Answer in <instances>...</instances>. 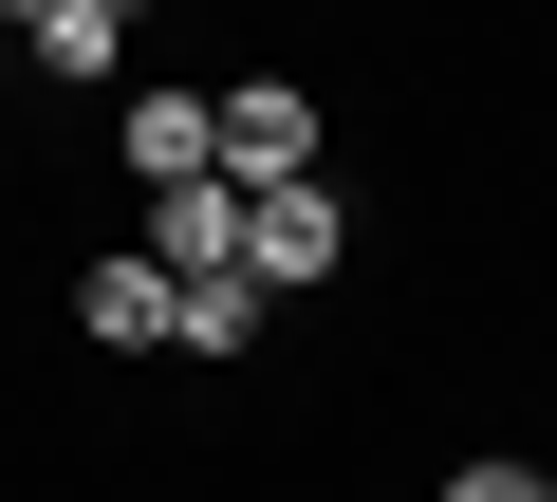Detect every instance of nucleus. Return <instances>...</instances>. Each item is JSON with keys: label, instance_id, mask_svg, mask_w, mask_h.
I'll return each instance as SVG.
<instances>
[{"label": "nucleus", "instance_id": "nucleus-1", "mask_svg": "<svg viewBox=\"0 0 557 502\" xmlns=\"http://www.w3.org/2000/svg\"><path fill=\"white\" fill-rule=\"evenodd\" d=\"M205 168H223L242 205H260V186H317V168H335V149H317V94H298V75H223V94H205Z\"/></svg>", "mask_w": 557, "mask_h": 502}, {"label": "nucleus", "instance_id": "nucleus-3", "mask_svg": "<svg viewBox=\"0 0 557 502\" xmlns=\"http://www.w3.org/2000/svg\"><path fill=\"white\" fill-rule=\"evenodd\" d=\"M0 57H38V75H112V57H131V0H38V20H0Z\"/></svg>", "mask_w": 557, "mask_h": 502}, {"label": "nucleus", "instance_id": "nucleus-6", "mask_svg": "<svg viewBox=\"0 0 557 502\" xmlns=\"http://www.w3.org/2000/svg\"><path fill=\"white\" fill-rule=\"evenodd\" d=\"M260 317H278L260 280H186L168 298V354H260Z\"/></svg>", "mask_w": 557, "mask_h": 502}, {"label": "nucleus", "instance_id": "nucleus-8", "mask_svg": "<svg viewBox=\"0 0 557 502\" xmlns=\"http://www.w3.org/2000/svg\"><path fill=\"white\" fill-rule=\"evenodd\" d=\"M539 502H557V465H539Z\"/></svg>", "mask_w": 557, "mask_h": 502}, {"label": "nucleus", "instance_id": "nucleus-4", "mask_svg": "<svg viewBox=\"0 0 557 502\" xmlns=\"http://www.w3.org/2000/svg\"><path fill=\"white\" fill-rule=\"evenodd\" d=\"M112 149H131V186L168 205V186H205V94H131L112 112Z\"/></svg>", "mask_w": 557, "mask_h": 502}, {"label": "nucleus", "instance_id": "nucleus-5", "mask_svg": "<svg viewBox=\"0 0 557 502\" xmlns=\"http://www.w3.org/2000/svg\"><path fill=\"white\" fill-rule=\"evenodd\" d=\"M75 317H94L112 354H168V280H149V261H94V280H75Z\"/></svg>", "mask_w": 557, "mask_h": 502}, {"label": "nucleus", "instance_id": "nucleus-2", "mask_svg": "<svg viewBox=\"0 0 557 502\" xmlns=\"http://www.w3.org/2000/svg\"><path fill=\"white\" fill-rule=\"evenodd\" d=\"M335 242H354L335 168H317V186H260V205H242V280H260V298H317V280H335Z\"/></svg>", "mask_w": 557, "mask_h": 502}, {"label": "nucleus", "instance_id": "nucleus-7", "mask_svg": "<svg viewBox=\"0 0 557 502\" xmlns=\"http://www.w3.org/2000/svg\"><path fill=\"white\" fill-rule=\"evenodd\" d=\"M446 502H539V465H502V446H483V465H446Z\"/></svg>", "mask_w": 557, "mask_h": 502}, {"label": "nucleus", "instance_id": "nucleus-9", "mask_svg": "<svg viewBox=\"0 0 557 502\" xmlns=\"http://www.w3.org/2000/svg\"><path fill=\"white\" fill-rule=\"evenodd\" d=\"M0 75H20V57H0Z\"/></svg>", "mask_w": 557, "mask_h": 502}]
</instances>
